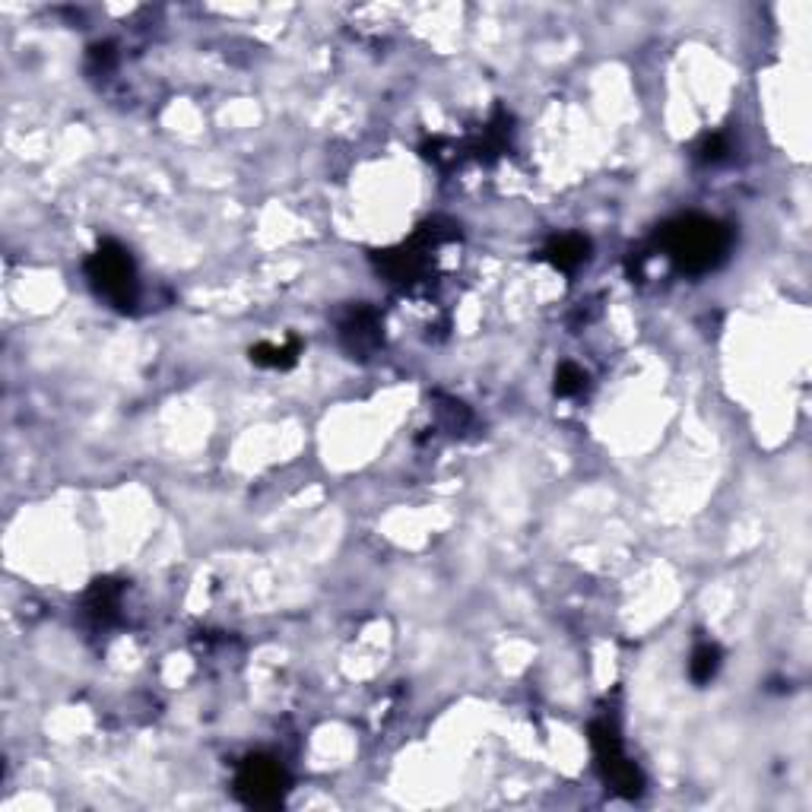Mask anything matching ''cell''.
Returning <instances> with one entry per match:
<instances>
[{"label": "cell", "mask_w": 812, "mask_h": 812, "mask_svg": "<svg viewBox=\"0 0 812 812\" xmlns=\"http://www.w3.org/2000/svg\"><path fill=\"white\" fill-rule=\"evenodd\" d=\"M657 245L682 273H708L730 254L733 235L708 216H679L657 232Z\"/></svg>", "instance_id": "obj_1"}, {"label": "cell", "mask_w": 812, "mask_h": 812, "mask_svg": "<svg viewBox=\"0 0 812 812\" xmlns=\"http://www.w3.org/2000/svg\"><path fill=\"white\" fill-rule=\"evenodd\" d=\"M86 276L89 286L96 289L99 299H105L108 305H115L121 311L137 305V267L131 261L127 248H121L118 242H102L99 251L86 261Z\"/></svg>", "instance_id": "obj_2"}, {"label": "cell", "mask_w": 812, "mask_h": 812, "mask_svg": "<svg viewBox=\"0 0 812 812\" xmlns=\"http://www.w3.org/2000/svg\"><path fill=\"white\" fill-rule=\"evenodd\" d=\"M235 790L248 806L270 809V806L283 803L286 790H289V778H286L283 765L270 759V755H251L235 774Z\"/></svg>", "instance_id": "obj_3"}, {"label": "cell", "mask_w": 812, "mask_h": 812, "mask_svg": "<svg viewBox=\"0 0 812 812\" xmlns=\"http://www.w3.org/2000/svg\"><path fill=\"white\" fill-rule=\"evenodd\" d=\"M590 743H594L597 762L603 768V778L613 784L619 793H625V797H638L644 781H641V771L629 759H625L622 743H619V730L609 721H600V724L590 727Z\"/></svg>", "instance_id": "obj_4"}, {"label": "cell", "mask_w": 812, "mask_h": 812, "mask_svg": "<svg viewBox=\"0 0 812 812\" xmlns=\"http://www.w3.org/2000/svg\"><path fill=\"white\" fill-rule=\"evenodd\" d=\"M340 337H343V343H346L349 353L359 356V359H365V356L372 353V349L381 343V324H378V315H375L372 308H365V305L353 308V311H349V315L343 318V324H340Z\"/></svg>", "instance_id": "obj_5"}, {"label": "cell", "mask_w": 812, "mask_h": 812, "mask_svg": "<svg viewBox=\"0 0 812 812\" xmlns=\"http://www.w3.org/2000/svg\"><path fill=\"white\" fill-rule=\"evenodd\" d=\"M587 251H590V242L584 235H559L546 245V261L568 273L587 261Z\"/></svg>", "instance_id": "obj_6"}, {"label": "cell", "mask_w": 812, "mask_h": 812, "mask_svg": "<svg viewBox=\"0 0 812 812\" xmlns=\"http://www.w3.org/2000/svg\"><path fill=\"white\" fill-rule=\"evenodd\" d=\"M118 606H121V587L112 584V581H96L89 594H86V613L96 619L99 625L115 622Z\"/></svg>", "instance_id": "obj_7"}, {"label": "cell", "mask_w": 812, "mask_h": 812, "mask_svg": "<svg viewBox=\"0 0 812 812\" xmlns=\"http://www.w3.org/2000/svg\"><path fill=\"white\" fill-rule=\"evenodd\" d=\"M717 670H721V648L717 644H698V648L692 651V660H689V676L692 682H698V686H708V682L717 676Z\"/></svg>", "instance_id": "obj_8"}, {"label": "cell", "mask_w": 812, "mask_h": 812, "mask_svg": "<svg viewBox=\"0 0 812 812\" xmlns=\"http://www.w3.org/2000/svg\"><path fill=\"white\" fill-rule=\"evenodd\" d=\"M251 359L257 365H267V368H289L295 359H299V340H289L286 346L261 343V346L251 349Z\"/></svg>", "instance_id": "obj_9"}, {"label": "cell", "mask_w": 812, "mask_h": 812, "mask_svg": "<svg viewBox=\"0 0 812 812\" xmlns=\"http://www.w3.org/2000/svg\"><path fill=\"white\" fill-rule=\"evenodd\" d=\"M587 387V375L584 368H578L575 362H562L556 372V394L559 397H575Z\"/></svg>", "instance_id": "obj_10"}, {"label": "cell", "mask_w": 812, "mask_h": 812, "mask_svg": "<svg viewBox=\"0 0 812 812\" xmlns=\"http://www.w3.org/2000/svg\"><path fill=\"white\" fill-rule=\"evenodd\" d=\"M727 153H730V143H727L724 134H711V137H705V140L698 143V150H695L698 162H705V165H714V162L727 159Z\"/></svg>", "instance_id": "obj_11"}]
</instances>
